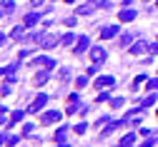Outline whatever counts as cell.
<instances>
[{
	"mask_svg": "<svg viewBox=\"0 0 158 147\" xmlns=\"http://www.w3.org/2000/svg\"><path fill=\"white\" fill-rule=\"evenodd\" d=\"M30 3H33V8H38V5H40V3H43V0H30Z\"/></svg>",
	"mask_w": 158,
	"mask_h": 147,
	"instance_id": "35",
	"label": "cell"
},
{
	"mask_svg": "<svg viewBox=\"0 0 158 147\" xmlns=\"http://www.w3.org/2000/svg\"><path fill=\"white\" fill-rule=\"evenodd\" d=\"M58 77H60V80H68V77H70V70H68V68H63L60 72H58Z\"/></svg>",
	"mask_w": 158,
	"mask_h": 147,
	"instance_id": "28",
	"label": "cell"
},
{
	"mask_svg": "<svg viewBox=\"0 0 158 147\" xmlns=\"http://www.w3.org/2000/svg\"><path fill=\"white\" fill-rule=\"evenodd\" d=\"M3 72H5V75H13V72H15V65H5Z\"/></svg>",
	"mask_w": 158,
	"mask_h": 147,
	"instance_id": "31",
	"label": "cell"
},
{
	"mask_svg": "<svg viewBox=\"0 0 158 147\" xmlns=\"http://www.w3.org/2000/svg\"><path fill=\"white\" fill-rule=\"evenodd\" d=\"M85 85H88V75H83V77L75 80V87H85Z\"/></svg>",
	"mask_w": 158,
	"mask_h": 147,
	"instance_id": "23",
	"label": "cell"
},
{
	"mask_svg": "<svg viewBox=\"0 0 158 147\" xmlns=\"http://www.w3.org/2000/svg\"><path fill=\"white\" fill-rule=\"evenodd\" d=\"M148 90H158V77H153V80H148V85H146Z\"/></svg>",
	"mask_w": 158,
	"mask_h": 147,
	"instance_id": "27",
	"label": "cell"
},
{
	"mask_svg": "<svg viewBox=\"0 0 158 147\" xmlns=\"http://www.w3.org/2000/svg\"><path fill=\"white\" fill-rule=\"evenodd\" d=\"M88 45H90V40H88V35H83V37H78V45H75V55H81L83 50H88Z\"/></svg>",
	"mask_w": 158,
	"mask_h": 147,
	"instance_id": "7",
	"label": "cell"
},
{
	"mask_svg": "<svg viewBox=\"0 0 158 147\" xmlns=\"http://www.w3.org/2000/svg\"><path fill=\"white\" fill-rule=\"evenodd\" d=\"M108 57V52H106V48H101V45H95V48H90V62H95V65H101V62Z\"/></svg>",
	"mask_w": 158,
	"mask_h": 147,
	"instance_id": "3",
	"label": "cell"
},
{
	"mask_svg": "<svg viewBox=\"0 0 158 147\" xmlns=\"http://www.w3.org/2000/svg\"><path fill=\"white\" fill-rule=\"evenodd\" d=\"M118 43H121V48H128V45L133 43V37H131V35H121V40H118Z\"/></svg>",
	"mask_w": 158,
	"mask_h": 147,
	"instance_id": "20",
	"label": "cell"
},
{
	"mask_svg": "<svg viewBox=\"0 0 158 147\" xmlns=\"http://www.w3.org/2000/svg\"><path fill=\"white\" fill-rule=\"evenodd\" d=\"M33 68H55V60H50V57H38V60H33Z\"/></svg>",
	"mask_w": 158,
	"mask_h": 147,
	"instance_id": "6",
	"label": "cell"
},
{
	"mask_svg": "<svg viewBox=\"0 0 158 147\" xmlns=\"http://www.w3.org/2000/svg\"><path fill=\"white\" fill-rule=\"evenodd\" d=\"M25 28H28V25H25V23H23V25H18V28H15V30H13V37H20V35H23V33H25Z\"/></svg>",
	"mask_w": 158,
	"mask_h": 147,
	"instance_id": "22",
	"label": "cell"
},
{
	"mask_svg": "<svg viewBox=\"0 0 158 147\" xmlns=\"http://www.w3.org/2000/svg\"><path fill=\"white\" fill-rule=\"evenodd\" d=\"M3 142H5V145H15L18 137H15V135H3Z\"/></svg>",
	"mask_w": 158,
	"mask_h": 147,
	"instance_id": "24",
	"label": "cell"
},
{
	"mask_svg": "<svg viewBox=\"0 0 158 147\" xmlns=\"http://www.w3.org/2000/svg\"><path fill=\"white\" fill-rule=\"evenodd\" d=\"M85 130H88V125H85V122H81V125H75V135H83Z\"/></svg>",
	"mask_w": 158,
	"mask_h": 147,
	"instance_id": "26",
	"label": "cell"
},
{
	"mask_svg": "<svg viewBox=\"0 0 158 147\" xmlns=\"http://www.w3.org/2000/svg\"><path fill=\"white\" fill-rule=\"evenodd\" d=\"M10 13H15V3L13 0H3V15H10Z\"/></svg>",
	"mask_w": 158,
	"mask_h": 147,
	"instance_id": "16",
	"label": "cell"
},
{
	"mask_svg": "<svg viewBox=\"0 0 158 147\" xmlns=\"http://www.w3.org/2000/svg\"><path fill=\"white\" fill-rule=\"evenodd\" d=\"M45 102H48V95H45V92H40V95L33 100V105L28 107V112H40V110L45 107Z\"/></svg>",
	"mask_w": 158,
	"mask_h": 147,
	"instance_id": "4",
	"label": "cell"
},
{
	"mask_svg": "<svg viewBox=\"0 0 158 147\" xmlns=\"http://www.w3.org/2000/svg\"><path fill=\"white\" fill-rule=\"evenodd\" d=\"M35 43L40 45L43 50H50V48H55V43H60V37H58V35H38Z\"/></svg>",
	"mask_w": 158,
	"mask_h": 147,
	"instance_id": "1",
	"label": "cell"
},
{
	"mask_svg": "<svg viewBox=\"0 0 158 147\" xmlns=\"http://www.w3.org/2000/svg\"><path fill=\"white\" fill-rule=\"evenodd\" d=\"M118 35V25H106L103 30H101V37L103 40H108V37H115Z\"/></svg>",
	"mask_w": 158,
	"mask_h": 147,
	"instance_id": "10",
	"label": "cell"
},
{
	"mask_svg": "<svg viewBox=\"0 0 158 147\" xmlns=\"http://www.w3.org/2000/svg\"><path fill=\"white\" fill-rule=\"evenodd\" d=\"M151 52H153V55H158V43H156V45H151Z\"/></svg>",
	"mask_w": 158,
	"mask_h": 147,
	"instance_id": "34",
	"label": "cell"
},
{
	"mask_svg": "<svg viewBox=\"0 0 158 147\" xmlns=\"http://www.w3.org/2000/svg\"><path fill=\"white\" fill-rule=\"evenodd\" d=\"M65 3H75V0H65Z\"/></svg>",
	"mask_w": 158,
	"mask_h": 147,
	"instance_id": "36",
	"label": "cell"
},
{
	"mask_svg": "<svg viewBox=\"0 0 158 147\" xmlns=\"http://www.w3.org/2000/svg\"><path fill=\"white\" fill-rule=\"evenodd\" d=\"M106 100H108V92H101V95L95 97V102H106Z\"/></svg>",
	"mask_w": 158,
	"mask_h": 147,
	"instance_id": "32",
	"label": "cell"
},
{
	"mask_svg": "<svg viewBox=\"0 0 158 147\" xmlns=\"http://www.w3.org/2000/svg\"><path fill=\"white\" fill-rule=\"evenodd\" d=\"M50 72H53V70H50V68H43V70H40V72H38V75H35V77H33V85H38V87H40V85H43V82H45V80H48V77H50Z\"/></svg>",
	"mask_w": 158,
	"mask_h": 147,
	"instance_id": "5",
	"label": "cell"
},
{
	"mask_svg": "<svg viewBox=\"0 0 158 147\" xmlns=\"http://www.w3.org/2000/svg\"><path fill=\"white\" fill-rule=\"evenodd\" d=\"M146 80H148L146 75H138V77L133 80V85H131V90H138V85H141V82H146Z\"/></svg>",
	"mask_w": 158,
	"mask_h": 147,
	"instance_id": "21",
	"label": "cell"
},
{
	"mask_svg": "<svg viewBox=\"0 0 158 147\" xmlns=\"http://www.w3.org/2000/svg\"><path fill=\"white\" fill-rule=\"evenodd\" d=\"M146 3H148V0H146Z\"/></svg>",
	"mask_w": 158,
	"mask_h": 147,
	"instance_id": "37",
	"label": "cell"
},
{
	"mask_svg": "<svg viewBox=\"0 0 158 147\" xmlns=\"http://www.w3.org/2000/svg\"><path fill=\"white\" fill-rule=\"evenodd\" d=\"M148 50V43L146 40H138L135 45H131V55H141V52H146Z\"/></svg>",
	"mask_w": 158,
	"mask_h": 147,
	"instance_id": "9",
	"label": "cell"
},
{
	"mask_svg": "<svg viewBox=\"0 0 158 147\" xmlns=\"http://www.w3.org/2000/svg\"><path fill=\"white\" fill-rule=\"evenodd\" d=\"M68 102H70V105H68V107H65V112H68V115H73V112H78V107H75V102H78V95H70V97H68Z\"/></svg>",
	"mask_w": 158,
	"mask_h": 147,
	"instance_id": "15",
	"label": "cell"
},
{
	"mask_svg": "<svg viewBox=\"0 0 158 147\" xmlns=\"http://www.w3.org/2000/svg\"><path fill=\"white\" fill-rule=\"evenodd\" d=\"M43 125H48V122H58L60 120V112H55V110H48V112H43Z\"/></svg>",
	"mask_w": 158,
	"mask_h": 147,
	"instance_id": "8",
	"label": "cell"
},
{
	"mask_svg": "<svg viewBox=\"0 0 158 147\" xmlns=\"http://www.w3.org/2000/svg\"><path fill=\"white\" fill-rule=\"evenodd\" d=\"M38 20H40V15H38V13H30V15H25V25L30 28V25H35V23H38Z\"/></svg>",
	"mask_w": 158,
	"mask_h": 147,
	"instance_id": "17",
	"label": "cell"
},
{
	"mask_svg": "<svg viewBox=\"0 0 158 147\" xmlns=\"http://www.w3.org/2000/svg\"><path fill=\"white\" fill-rule=\"evenodd\" d=\"M30 132H33V125H30V122H25V125H23V135H25V137H28V135H30Z\"/></svg>",
	"mask_w": 158,
	"mask_h": 147,
	"instance_id": "30",
	"label": "cell"
},
{
	"mask_svg": "<svg viewBox=\"0 0 158 147\" xmlns=\"http://www.w3.org/2000/svg\"><path fill=\"white\" fill-rule=\"evenodd\" d=\"M135 17V10H121V13H118V20H121V23H131V20Z\"/></svg>",
	"mask_w": 158,
	"mask_h": 147,
	"instance_id": "11",
	"label": "cell"
},
{
	"mask_svg": "<svg viewBox=\"0 0 158 147\" xmlns=\"http://www.w3.org/2000/svg\"><path fill=\"white\" fill-rule=\"evenodd\" d=\"M113 85H115V77L101 75V77H95V85H93V87H98V90H110Z\"/></svg>",
	"mask_w": 158,
	"mask_h": 147,
	"instance_id": "2",
	"label": "cell"
},
{
	"mask_svg": "<svg viewBox=\"0 0 158 147\" xmlns=\"http://www.w3.org/2000/svg\"><path fill=\"white\" fill-rule=\"evenodd\" d=\"M65 137H68V125H63V127L55 132V142L58 145H65Z\"/></svg>",
	"mask_w": 158,
	"mask_h": 147,
	"instance_id": "12",
	"label": "cell"
},
{
	"mask_svg": "<svg viewBox=\"0 0 158 147\" xmlns=\"http://www.w3.org/2000/svg\"><path fill=\"white\" fill-rule=\"evenodd\" d=\"M93 8H95V5H93V0H88L85 5H78V10H75V13H78V15H90V13H93Z\"/></svg>",
	"mask_w": 158,
	"mask_h": 147,
	"instance_id": "13",
	"label": "cell"
},
{
	"mask_svg": "<svg viewBox=\"0 0 158 147\" xmlns=\"http://www.w3.org/2000/svg\"><path fill=\"white\" fill-rule=\"evenodd\" d=\"M95 72H98V65H95V62H93V65H90V68H88V70H85V75H88V77H93V75H95Z\"/></svg>",
	"mask_w": 158,
	"mask_h": 147,
	"instance_id": "29",
	"label": "cell"
},
{
	"mask_svg": "<svg viewBox=\"0 0 158 147\" xmlns=\"http://www.w3.org/2000/svg\"><path fill=\"white\" fill-rule=\"evenodd\" d=\"M98 8H103V10H110V8H113V5H110V3H108V0H103V3H101V5H98Z\"/></svg>",
	"mask_w": 158,
	"mask_h": 147,
	"instance_id": "33",
	"label": "cell"
},
{
	"mask_svg": "<svg viewBox=\"0 0 158 147\" xmlns=\"http://www.w3.org/2000/svg\"><path fill=\"white\" fill-rule=\"evenodd\" d=\"M73 43H78V37H75L73 33H65V35L60 37V45H65V48H68V45H73Z\"/></svg>",
	"mask_w": 158,
	"mask_h": 147,
	"instance_id": "14",
	"label": "cell"
},
{
	"mask_svg": "<svg viewBox=\"0 0 158 147\" xmlns=\"http://www.w3.org/2000/svg\"><path fill=\"white\" fill-rule=\"evenodd\" d=\"M133 142H135V135H133V132H128V135L121 140V145H123V147H128V145H133Z\"/></svg>",
	"mask_w": 158,
	"mask_h": 147,
	"instance_id": "18",
	"label": "cell"
},
{
	"mask_svg": "<svg viewBox=\"0 0 158 147\" xmlns=\"http://www.w3.org/2000/svg\"><path fill=\"white\" fill-rule=\"evenodd\" d=\"M123 105H126L123 97H113V100H110V107H115V110H118V107H123Z\"/></svg>",
	"mask_w": 158,
	"mask_h": 147,
	"instance_id": "19",
	"label": "cell"
},
{
	"mask_svg": "<svg viewBox=\"0 0 158 147\" xmlns=\"http://www.w3.org/2000/svg\"><path fill=\"white\" fill-rule=\"evenodd\" d=\"M20 120H23V110H15L13 117H10V122H20Z\"/></svg>",
	"mask_w": 158,
	"mask_h": 147,
	"instance_id": "25",
	"label": "cell"
}]
</instances>
